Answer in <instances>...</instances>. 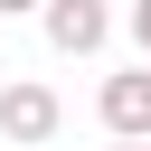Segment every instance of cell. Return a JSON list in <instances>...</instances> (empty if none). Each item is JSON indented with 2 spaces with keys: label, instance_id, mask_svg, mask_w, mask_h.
<instances>
[{
  "label": "cell",
  "instance_id": "obj_1",
  "mask_svg": "<svg viewBox=\"0 0 151 151\" xmlns=\"http://www.w3.org/2000/svg\"><path fill=\"white\" fill-rule=\"evenodd\" d=\"M66 132V104H57V85L47 76H9L0 85V142H19V151H47Z\"/></svg>",
  "mask_w": 151,
  "mask_h": 151
},
{
  "label": "cell",
  "instance_id": "obj_2",
  "mask_svg": "<svg viewBox=\"0 0 151 151\" xmlns=\"http://www.w3.org/2000/svg\"><path fill=\"white\" fill-rule=\"evenodd\" d=\"M38 28H47L57 57H94V47L113 38V9H104V0H38Z\"/></svg>",
  "mask_w": 151,
  "mask_h": 151
},
{
  "label": "cell",
  "instance_id": "obj_3",
  "mask_svg": "<svg viewBox=\"0 0 151 151\" xmlns=\"http://www.w3.org/2000/svg\"><path fill=\"white\" fill-rule=\"evenodd\" d=\"M94 113H104V132H113V142H151V66H123V76H104Z\"/></svg>",
  "mask_w": 151,
  "mask_h": 151
},
{
  "label": "cell",
  "instance_id": "obj_4",
  "mask_svg": "<svg viewBox=\"0 0 151 151\" xmlns=\"http://www.w3.org/2000/svg\"><path fill=\"white\" fill-rule=\"evenodd\" d=\"M123 28H132V47H142V66H151V0H132V19H123Z\"/></svg>",
  "mask_w": 151,
  "mask_h": 151
},
{
  "label": "cell",
  "instance_id": "obj_5",
  "mask_svg": "<svg viewBox=\"0 0 151 151\" xmlns=\"http://www.w3.org/2000/svg\"><path fill=\"white\" fill-rule=\"evenodd\" d=\"M0 19H38V0H0Z\"/></svg>",
  "mask_w": 151,
  "mask_h": 151
},
{
  "label": "cell",
  "instance_id": "obj_6",
  "mask_svg": "<svg viewBox=\"0 0 151 151\" xmlns=\"http://www.w3.org/2000/svg\"><path fill=\"white\" fill-rule=\"evenodd\" d=\"M113 151H151V142H113Z\"/></svg>",
  "mask_w": 151,
  "mask_h": 151
}]
</instances>
